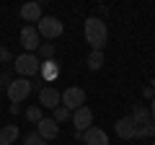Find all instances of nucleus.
<instances>
[{"mask_svg": "<svg viewBox=\"0 0 155 145\" xmlns=\"http://www.w3.org/2000/svg\"><path fill=\"white\" fill-rule=\"evenodd\" d=\"M85 42L91 44V49L104 52L106 44H109V26H106L101 18L91 16L88 21H85Z\"/></svg>", "mask_w": 155, "mask_h": 145, "instance_id": "f257e3e1", "label": "nucleus"}, {"mask_svg": "<svg viewBox=\"0 0 155 145\" xmlns=\"http://www.w3.org/2000/svg\"><path fill=\"white\" fill-rule=\"evenodd\" d=\"M13 67H16V72L21 75V78H31V75H39L41 60H39L36 55H31V52H23L21 57L13 60Z\"/></svg>", "mask_w": 155, "mask_h": 145, "instance_id": "f03ea898", "label": "nucleus"}, {"mask_svg": "<svg viewBox=\"0 0 155 145\" xmlns=\"http://www.w3.org/2000/svg\"><path fill=\"white\" fill-rule=\"evenodd\" d=\"M62 21L60 18H54V16H41L39 18V23H36V31H39V36L41 39H57L62 34Z\"/></svg>", "mask_w": 155, "mask_h": 145, "instance_id": "7ed1b4c3", "label": "nucleus"}, {"mask_svg": "<svg viewBox=\"0 0 155 145\" xmlns=\"http://www.w3.org/2000/svg\"><path fill=\"white\" fill-rule=\"evenodd\" d=\"M60 101H62L60 106H65L67 112L72 114L75 109L85 106V91L78 88V86H72V88H67V91H62V93H60Z\"/></svg>", "mask_w": 155, "mask_h": 145, "instance_id": "20e7f679", "label": "nucleus"}, {"mask_svg": "<svg viewBox=\"0 0 155 145\" xmlns=\"http://www.w3.org/2000/svg\"><path fill=\"white\" fill-rule=\"evenodd\" d=\"M8 99H11V104H21L23 99H26L28 93H31V80L28 78H18V80H11V86H8Z\"/></svg>", "mask_w": 155, "mask_h": 145, "instance_id": "39448f33", "label": "nucleus"}, {"mask_svg": "<svg viewBox=\"0 0 155 145\" xmlns=\"http://www.w3.org/2000/svg\"><path fill=\"white\" fill-rule=\"evenodd\" d=\"M18 39H21V47L26 52H31V55L39 49V44H41V36H39L36 26H28V23L21 29V36H18Z\"/></svg>", "mask_w": 155, "mask_h": 145, "instance_id": "423d86ee", "label": "nucleus"}, {"mask_svg": "<svg viewBox=\"0 0 155 145\" xmlns=\"http://www.w3.org/2000/svg\"><path fill=\"white\" fill-rule=\"evenodd\" d=\"M93 122V112H91L88 106H80L72 112V124H75V132H85Z\"/></svg>", "mask_w": 155, "mask_h": 145, "instance_id": "0eeeda50", "label": "nucleus"}, {"mask_svg": "<svg viewBox=\"0 0 155 145\" xmlns=\"http://www.w3.org/2000/svg\"><path fill=\"white\" fill-rule=\"evenodd\" d=\"M36 132H39L41 140H54L57 135H60V124H57L52 117H44L41 122H36Z\"/></svg>", "mask_w": 155, "mask_h": 145, "instance_id": "6e6552de", "label": "nucleus"}, {"mask_svg": "<svg viewBox=\"0 0 155 145\" xmlns=\"http://www.w3.org/2000/svg\"><path fill=\"white\" fill-rule=\"evenodd\" d=\"M60 104L62 101H60V91L57 88H47L44 86V88L39 91V106H41V109H44V106L47 109H57Z\"/></svg>", "mask_w": 155, "mask_h": 145, "instance_id": "1a4fd4ad", "label": "nucleus"}, {"mask_svg": "<svg viewBox=\"0 0 155 145\" xmlns=\"http://www.w3.org/2000/svg\"><path fill=\"white\" fill-rule=\"evenodd\" d=\"M83 143L85 145H109V135L101 127H88L83 132Z\"/></svg>", "mask_w": 155, "mask_h": 145, "instance_id": "9d476101", "label": "nucleus"}, {"mask_svg": "<svg viewBox=\"0 0 155 145\" xmlns=\"http://www.w3.org/2000/svg\"><path fill=\"white\" fill-rule=\"evenodd\" d=\"M129 119L134 122V130H140V127H145L147 122H153V119H150V109H147V106H142V104H134L132 106Z\"/></svg>", "mask_w": 155, "mask_h": 145, "instance_id": "9b49d317", "label": "nucleus"}, {"mask_svg": "<svg viewBox=\"0 0 155 145\" xmlns=\"http://www.w3.org/2000/svg\"><path fill=\"white\" fill-rule=\"evenodd\" d=\"M114 130H116V135H119L122 140H132V137H134V122H132L129 117H122V119H116Z\"/></svg>", "mask_w": 155, "mask_h": 145, "instance_id": "f8f14e48", "label": "nucleus"}, {"mask_svg": "<svg viewBox=\"0 0 155 145\" xmlns=\"http://www.w3.org/2000/svg\"><path fill=\"white\" fill-rule=\"evenodd\" d=\"M21 18L28 21V23H34V21L39 23V18H41V5H39V3H26V5H21Z\"/></svg>", "mask_w": 155, "mask_h": 145, "instance_id": "ddd939ff", "label": "nucleus"}, {"mask_svg": "<svg viewBox=\"0 0 155 145\" xmlns=\"http://www.w3.org/2000/svg\"><path fill=\"white\" fill-rule=\"evenodd\" d=\"M18 137H21V130H18L16 124H5V127H0V145H13Z\"/></svg>", "mask_w": 155, "mask_h": 145, "instance_id": "4468645a", "label": "nucleus"}, {"mask_svg": "<svg viewBox=\"0 0 155 145\" xmlns=\"http://www.w3.org/2000/svg\"><path fill=\"white\" fill-rule=\"evenodd\" d=\"M39 72H41V78L49 83V80H54L57 75H60V65H57L54 60H44V62H41V67H39Z\"/></svg>", "mask_w": 155, "mask_h": 145, "instance_id": "2eb2a0df", "label": "nucleus"}, {"mask_svg": "<svg viewBox=\"0 0 155 145\" xmlns=\"http://www.w3.org/2000/svg\"><path fill=\"white\" fill-rule=\"evenodd\" d=\"M101 65H104V52L91 49V55H88V70H101Z\"/></svg>", "mask_w": 155, "mask_h": 145, "instance_id": "dca6fc26", "label": "nucleus"}, {"mask_svg": "<svg viewBox=\"0 0 155 145\" xmlns=\"http://www.w3.org/2000/svg\"><path fill=\"white\" fill-rule=\"evenodd\" d=\"M26 119H28V122H34V124H36V122H41V119H44V112H41V106H28V109H26Z\"/></svg>", "mask_w": 155, "mask_h": 145, "instance_id": "f3484780", "label": "nucleus"}, {"mask_svg": "<svg viewBox=\"0 0 155 145\" xmlns=\"http://www.w3.org/2000/svg\"><path fill=\"white\" fill-rule=\"evenodd\" d=\"M36 52H39V57H44V60H54V44H52V42H41Z\"/></svg>", "mask_w": 155, "mask_h": 145, "instance_id": "a211bd4d", "label": "nucleus"}, {"mask_svg": "<svg viewBox=\"0 0 155 145\" xmlns=\"http://www.w3.org/2000/svg\"><path fill=\"white\" fill-rule=\"evenodd\" d=\"M23 145H47V140L39 137V132H28L26 137H23Z\"/></svg>", "mask_w": 155, "mask_h": 145, "instance_id": "6ab92c4d", "label": "nucleus"}, {"mask_svg": "<svg viewBox=\"0 0 155 145\" xmlns=\"http://www.w3.org/2000/svg\"><path fill=\"white\" fill-rule=\"evenodd\" d=\"M67 117H72V114H70V112H67L65 106H57V109H54V117H52V119H54V122H57V124H60V122H65V119H67Z\"/></svg>", "mask_w": 155, "mask_h": 145, "instance_id": "aec40b11", "label": "nucleus"}, {"mask_svg": "<svg viewBox=\"0 0 155 145\" xmlns=\"http://www.w3.org/2000/svg\"><path fill=\"white\" fill-rule=\"evenodd\" d=\"M11 60H13L11 49H8V47H0V62H11Z\"/></svg>", "mask_w": 155, "mask_h": 145, "instance_id": "412c9836", "label": "nucleus"}, {"mask_svg": "<svg viewBox=\"0 0 155 145\" xmlns=\"http://www.w3.org/2000/svg\"><path fill=\"white\" fill-rule=\"evenodd\" d=\"M8 86H11V78H8V72H0V91L8 88Z\"/></svg>", "mask_w": 155, "mask_h": 145, "instance_id": "4be33fe9", "label": "nucleus"}, {"mask_svg": "<svg viewBox=\"0 0 155 145\" xmlns=\"http://www.w3.org/2000/svg\"><path fill=\"white\" fill-rule=\"evenodd\" d=\"M150 119H153V122H155V96H153V99H150Z\"/></svg>", "mask_w": 155, "mask_h": 145, "instance_id": "5701e85b", "label": "nucleus"}, {"mask_svg": "<svg viewBox=\"0 0 155 145\" xmlns=\"http://www.w3.org/2000/svg\"><path fill=\"white\" fill-rule=\"evenodd\" d=\"M150 145H155V140H153V143H150Z\"/></svg>", "mask_w": 155, "mask_h": 145, "instance_id": "b1692460", "label": "nucleus"}, {"mask_svg": "<svg viewBox=\"0 0 155 145\" xmlns=\"http://www.w3.org/2000/svg\"><path fill=\"white\" fill-rule=\"evenodd\" d=\"M153 86H155V80H153Z\"/></svg>", "mask_w": 155, "mask_h": 145, "instance_id": "393cba45", "label": "nucleus"}]
</instances>
